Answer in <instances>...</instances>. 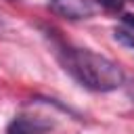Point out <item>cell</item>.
I'll return each instance as SVG.
<instances>
[{"label":"cell","instance_id":"cell-1","mask_svg":"<svg viewBox=\"0 0 134 134\" xmlns=\"http://www.w3.org/2000/svg\"><path fill=\"white\" fill-rule=\"evenodd\" d=\"M59 59H61L65 71L77 84H82L84 88L94 90V92L117 90L126 80L124 69L115 61H111L90 48L63 46L59 50Z\"/></svg>","mask_w":134,"mask_h":134},{"label":"cell","instance_id":"cell-2","mask_svg":"<svg viewBox=\"0 0 134 134\" xmlns=\"http://www.w3.org/2000/svg\"><path fill=\"white\" fill-rule=\"evenodd\" d=\"M48 8L69 21H82V19H90L94 15V6L92 0H50Z\"/></svg>","mask_w":134,"mask_h":134},{"label":"cell","instance_id":"cell-3","mask_svg":"<svg viewBox=\"0 0 134 134\" xmlns=\"http://www.w3.org/2000/svg\"><path fill=\"white\" fill-rule=\"evenodd\" d=\"M48 128H50V124H46V121L19 115V117H15V119L10 121L6 134H44Z\"/></svg>","mask_w":134,"mask_h":134},{"label":"cell","instance_id":"cell-4","mask_svg":"<svg viewBox=\"0 0 134 134\" xmlns=\"http://www.w3.org/2000/svg\"><path fill=\"white\" fill-rule=\"evenodd\" d=\"M113 38L119 44H124V46L134 50V13L121 15V25L113 29Z\"/></svg>","mask_w":134,"mask_h":134},{"label":"cell","instance_id":"cell-5","mask_svg":"<svg viewBox=\"0 0 134 134\" xmlns=\"http://www.w3.org/2000/svg\"><path fill=\"white\" fill-rule=\"evenodd\" d=\"M94 2L100 4L109 13H121L124 10V4H126V0H94Z\"/></svg>","mask_w":134,"mask_h":134}]
</instances>
